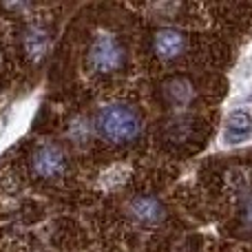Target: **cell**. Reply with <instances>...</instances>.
Returning <instances> with one entry per match:
<instances>
[{
	"label": "cell",
	"instance_id": "cell-1",
	"mask_svg": "<svg viewBox=\"0 0 252 252\" xmlns=\"http://www.w3.org/2000/svg\"><path fill=\"white\" fill-rule=\"evenodd\" d=\"M97 133L113 144H128L135 142L142 133V118L128 104L115 102L97 113Z\"/></svg>",
	"mask_w": 252,
	"mask_h": 252
},
{
	"label": "cell",
	"instance_id": "cell-2",
	"mask_svg": "<svg viewBox=\"0 0 252 252\" xmlns=\"http://www.w3.org/2000/svg\"><path fill=\"white\" fill-rule=\"evenodd\" d=\"M124 64L126 49L120 42V38H115L111 33H100L97 38H93L87 51V66L93 73H115V71H122Z\"/></svg>",
	"mask_w": 252,
	"mask_h": 252
},
{
	"label": "cell",
	"instance_id": "cell-3",
	"mask_svg": "<svg viewBox=\"0 0 252 252\" xmlns=\"http://www.w3.org/2000/svg\"><path fill=\"white\" fill-rule=\"evenodd\" d=\"M29 166L35 177L51 182V179L64 177L66 168H69V159H66V153L58 144L42 142L31 151Z\"/></svg>",
	"mask_w": 252,
	"mask_h": 252
},
{
	"label": "cell",
	"instance_id": "cell-4",
	"mask_svg": "<svg viewBox=\"0 0 252 252\" xmlns=\"http://www.w3.org/2000/svg\"><path fill=\"white\" fill-rule=\"evenodd\" d=\"M188 47V38L182 29H175V27H164V29H157L153 35V53H155L159 60L164 62H173L186 51Z\"/></svg>",
	"mask_w": 252,
	"mask_h": 252
},
{
	"label": "cell",
	"instance_id": "cell-5",
	"mask_svg": "<svg viewBox=\"0 0 252 252\" xmlns=\"http://www.w3.org/2000/svg\"><path fill=\"white\" fill-rule=\"evenodd\" d=\"M126 213H128V217L133 219L137 226H144V228L157 226V223H161L166 217L164 204L153 195H142V197L130 199Z\"/></svg>",
	"mask_w": 252,
	"mask_h": 252
},
{
	"label": "cell",
	"instance_id": "cell-6",
	"mask_svg": "<svg viewBox=\"0 0 252 252\" xmlns=\"http://www.w3.org/2000/svg\"><path fill=\"white\" fill-rule=\"evenodd\" d=\"M49 44H51V35L44 27L29 25L22 31V51L27 53L29 60H40L49 51Z\"/></svg>",
	"mask_w": 252,
	"mask_h": 252
},
{
	"label": "cell",
	"instance_id": "cell-7",
	"mask_svg": "<svg viewBox=\"0 0 252 252\" xmlns=\"http://www.w3.org/2000/svg\"><path fill=\"white\" fill-rule=\"evenodd\" d=\"M166 102L173 106H186L195 97V87L190 84V80L186 78H170L164 87Z\"/></svg>",
	"mask_w": 252,
	"mask_h": 252
},
{
	"label": "cell",
	"instance_id": "cell-8",
	"mask_svg": "<svg viewBox=\"0 0 252 252\" xmlns=\"http://www.w3.org/2000/svg\"><path fill=\"white\" fill-rule=\"evenodd\" d=\"M252 133V118L246 111H235L228 118L226 124V139L228 142H239Z\"/></svg>",
	"mask_w": 252,
	"mask_h": 252
},
{
	"label": "cell",
	"instance_id": "cell-9",
	"mask_svg": "<svg viewBox=\"0 0 252 252\" xmlns=\"http://www.w3.org/2000/svg\"><path fill=\"white\" fill-rule=\"evenodd\" d=\"M239 223L246 228V230H252V190L244 197L239 208Z\"/></svg>",
	"mask_w": 252,
	"mask_h": 252
}]
</instances>
